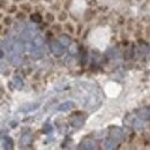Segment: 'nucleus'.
<instances>
[{
  "instance_id": "nucleus-1",
  "label": "nucleus",
  "mask_w": 150,
  "mask_h": 150,
  "mask_svg": "<svg viewBox=\"0 0 150 150\" xmlns=\"http://www.w3.org/2000/svg\"><path fill=\"white\" fill-rule=\"evenodd\" d=\"M110 136L112 137L113 140H115L117 142H119V141H121L122 139H124V132L121 131L120 128H118V127H112V128H110Z\"/></svg>"
},
{
  "instance_id": "nucleus-2",
  "label": "nucleus",
  "mask_w": 150,
  "mask_h": 150,
  "mask_svg": "<svg viewBox=\"0 0 150 150\" xmlns=\"http://www.w3.org/2000/svg\"><path fill=\"white\" fill-rule=\"evenodd\" d=\"M69 121H71L72 126H74V127H81L84 124V118L81 117V115H79V114H74V115H72V118L69 119Z\"/></svg>"
},
{
  "instance_id": "nucleus-3",
  "label": "nucleus",
  "mask_w": 150,
  "mask_h": 150,
  "mask_svg": "<svg viewBox=\"0 0 150 150\" xmlns=\"http://www.w3.org/2000/svg\"><path fill=\"white\" fill-rule=\"evenodd\" d=\"M50 49H51L52 53H54L56 56L62 54V45L60 44V42H52L50 44Z\"/></svg>"
},
{
  "instance_id": "nucleus-4",
  "label": "nucleus",
  "mask_w": 150,
  "mask_h": 150,
  "mask_svg": "<svg viewBox=\"0 0 150 150\" xmlns=\"http://www.w3.org/2000/svg\"><path fill=\"white\" fill-rule=\"evenodd\" d=\"M81 149H95V142L90 139H84L81 144H80Z\"/></svg>"
},
{
  "instance_id": "nucleus-5",
  "label": "nucleus",
  "mask_w": 150,
  "mask_h": 150,
  "mask_svg": "<svg viewBox=\"0 0 150 150\" xmlns=\"http://www.w3.org/2000/svg\"><path fill=\"white\" fill-rule=\"evenodd\" d=\"M13 148V141L9 137H1V149L9 150Z\"/></svg>"
},
{
  "instance_id": "nucleus-6",
  "label": "nucleus",
  "mask_w": 150,
  "mask_h": 150,
  "mask_svg": "<svg viewBox=\"0 0 150 150\" xmlns=\"http://www.w3.org/2000/svg\"><path fill=\"white\" fill-rule=\"evenodd\" d=\"M31 142V135L30 134H23L20 139V146L21 147H27Z\"/></svg>"
},
{
  "instance_id": "nucleus-7",
  "label": "nucleus",
  "mask_w": 150,
  "mask_h": 150,
  "mask_svg": "<svg viewBox=\"0 0 150 150\" xmlns=\"http://www.w3.org/2000/svg\"><path fill=\"white\" fill-rule=\"evenodd\" d=\"M74 106H75L74 102H65V103H62V104L58 108V110H59V111H68V110L73 109Z\"/></svg>"
},
{
  "instance_id": "nucleus-8",
  "label": "nucleus",
  "mask_w": 150,
  "mask_h": 150,
  "mask_svg": "<svg viewBox=\"0 0 150 150\" xmlns=\"http://www.w3.org/2000/svg\"><path fill=\"white\" fill-rule=\"evenodd\" d=\"M117 141L115 140H113L112 137L111 139H109V140H106L105 142H104V148L105 149H115V147H117V143H115Z\"/></svg>"
},
{
  "instance_id": "nucleus-9",
  "label": "nucleus",
  "mask_w": 150,
  "mask_h": 150,
  "mask_svg": "<svg viewBox=\"0 0 150 150\" xmlns=\"http://www.w3.org/2000/svg\"><path fill=\"white\" fill-rule=\"evenodd\" d=\"M21 62H22V58L19 56V53L11 56V64L13 66H19V65H21Z\"/></svg>"
},
{
  "instance_id": "nucleus-10",
  "label": "nucleus",
  "mask_w": 150,
  "mask_h": 150,
  "mask_svg": "<svg viewBox=\"0 0 150 150\" xmlns=\"http://www.w3.org/2000/svg\"><path fill=\"white\" fill-rule=\"evenodd\" d=\"M137 117L140 118V119H144V120H147L148 118L150 117V110H147V109H141L139 112H137Z\"/></svg>"
},
{
  "instance_id": "nucleus-11",
  "label": "nucleus",
  "mask_w": 150,
  "mask_h": 150,
  "mask_svg": "<svg viewBox=\"0 0 150 150\" xmlns=\"http://www.w3.org/2000/svg\"><path fill=\"white\" fill-rule=\"evenodd\" d=\"M34 31H31L30 29H27V30H24L23 31V34L21 35V37L22 39H24V40H31L33 38H34Z\"/></svg>"
},
{
  "instance_id": "nucleus-12",
  "label": "nucleus",
  "mask_w": 150,
  "mask_h": 150,
  "mask_svg": "<svg viewBox=\"0 0 150 150\" xmlns=\"http://www.w3.org/2000/svg\"><path fill=\"white\" fill-rule=\"evenodd\" d=\"M23 50H24V45H23V43H21V42H15L14 43V45H13V51H14V53H21V52H23Z\"/></svg>"
},
{
  "instance_id": "nucleus-13",
  "label": "nucleus",
  "mask_w": 150,
  "mask_h": 150,
  "mask_svg": "<svg viewBox=\"0 0 150 150\" xmlns=\"http://www.w3.org/2000/svg\"><path fill=\"white\" fill-rule=\"evenodd\" d=\"M59 42H60V44L62 45V46H69L71 44H72V42H71V38L68 37V36H66V35H62V36H60L59 37Z\"/></svg>"
},
{
  "instance_id": "nucleus-14",
  "label": "nucleus",
  "mask_w": 150,
  "mask_h": 150,
  "mask_svg": "<svg viewBox=\"0 0 150 150\" xmlns=\"http://www.w3.org/2000/svg\"><path fill=\"white\" fill-rule=\"evenodd\" d=\"M31 57H33L34 59H39V58H42V57H43V51L40 50V47H36L35 50H33V51H31Z\"/></svg>"
},
{
  "instance_id": "nucleus-15",
  "label": "nucleus",
  "mask_w": 150,
  "mask_h": 150,
  "mask_svg": "<svg viewBox=\"0 0 150 150\" xmlns=\"http://www.w3.org/2000/svg\"><path fill=\"white\" fill-rule=\"evenodd\" d=\"M33 44H34L35 47H42L43 44H44V39H43V37H40V36H37V37L34 38Z\"/></svg>"
},
{
  "instance_id": "nucleus-16",
  "label": "nucleus",
  "mask_w": 150,
  "mask_h": 150,
  "mask_svg": "<svg viewBox=\"0 0 150 150\" xmlns=\"http://www.w3.org/2000/svg\"><path fill=\"white\" fill-rule=\"evenodd\" d=\"M13 83H14V84H15V87H16V88H19V89H21V88H22V86H23L22 80H21L20 77H18V76H15V77L13 79Z\"/></svg>"
},
{
  "instance_id": "nucleus-17",
  "label": "nucleus",
  "mask_w": 150,
  "mask_h": 150,
  "mask_svg": "<svg viewBox=\"0 0 150 150\" xmlns=\"http://www.w3.org/2000/svg\"><path fill=\"white\" fill-rule=\"evenodd\" d=\"M134 127H135L136 129H141V128L143 127V121H142V119H136V120L134 121Z\"/></svg>"
},
{
  "instance_id": "nucleus-18",
  "label": "nucleus",
  "mask_w": 150,
  "mask_h": 150,
  "mask_svg": "<svg viewBox=\"0 0 150 150\" xmlns=\"http://www.w3.org/2000/svg\"><path fill=\"white\" fill-rule=\"evenodd\" d=\"M31 21L35 22V23H39L42 21V16L39 14H33L31 15Z\"/></svg>"
},
{
  "instance_id": "nucleus-19",
  "label": "nucleus",
  "mask_w": 150,
  "mask_h": 150,
  "mask_svg": "<svg viewBox=\"0 0 150 150\" xmlns=\"http://www.w3.org/2000/svg\"><path fill=\"white\" fill-rule=\"evenodd\" d=\"M69 52L72 53V54H75L76 52H77V46L74 45V44H71V47H69Z\"/></svg>"
},
{
  "instance_id": "nucleus-20",
  "label": "nucleus",
  "mask_w": 150,
  "mask_h": 150,
  "mask_svg": "<svg viewBox=\"0 0 150 150\" xmlns=\"http://www.w3.org/2000/svg\"><path fill=\"white\" fill-rule=\"evenodd\" d=\"M49 126H50V125H46V127H45V129H44V132H45V133H47V132H49V129H50V127H49Z\"/></svg>"
},
{
  "instance_id": "nucleus-21",
  "label": "nucleus",
  "mask_w": 150,
  "mask_h": 150,
  "mask_svg": "<svg viewBox=\"0 0 150 150\" xmlns=\"http://www.w3.org/2000/svg\"><path fill=\"white\" fill-rule=\"evenodd\" d=\"M148 59L150 60V50H149V52H148Z\"/></svg>"
}]
</instances>
